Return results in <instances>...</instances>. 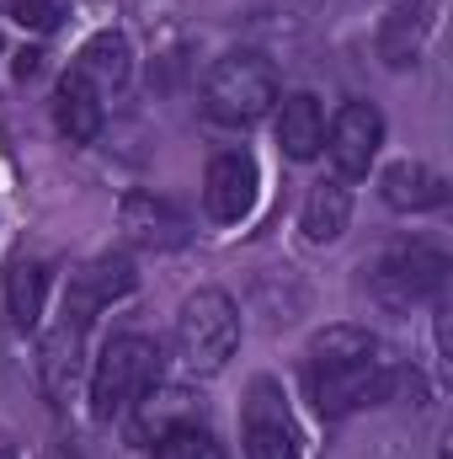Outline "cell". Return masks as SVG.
<instances>
[{
  "mask_svg": "<svg viewBox=\"0 0 453 459\" xmlns=\"http://www.w3.org/2000/svg\"><path fill=\"white\" fill-rule=\"evenodd\" d=\"M240 444H245V459H304L299 455L294 411L283 401V385L267 379V374L245 385V401H240Z\"/></svg>",
  "mask_w": 453,
  "mask_h": 459,
  "instance_id": "obj_7",
  "label": "cell"
},
{
  "mask_svg": "<svg viewBox=\"0 0 453 459\" xmlns=\"http://www.w3.org/2000/svg\"><path fill=\"white\" fill-rule=\"evenodd\" d=\"M0 54H5V38H0Z\"/></svg>",
  "mask_w": 453,
  "mask_h": 459,
  "instance_id": "obj_21",
  "label": "cell"
},
{
  "mask_svg": "<svg viewBox=\"0 0 453 459\" xmlns=\"http://www.w3.org/2000/svg\"><path fill=\"white\" fill-rule=\"evenodd\" d=\"M346 225H352V187H346L341 177L315 182V187L304 193V209H299L304 240H310V246H331V240L346 235Z\"/></svg>",
  "mask_w": 453,
  "mask_h": 459,
  "instance_id": "obj_15",
  "label": "cell"
},
{
  "mask_svg": "<svg viewBox=\"0 0 453 459\" xmlns=\"http://www.w3.org/2000/svg\"><path fill=\"white\" fill-rule=\"evenodd\" d=\"M70 70H81L97 91H123L128 86V75H133V48H128V38L123 32H97L81 54H75V65Z\"/></svg>",
  "mask_w": 453,
  "mask_h": 459,
  "instance_id": "obj_17",
  "label": "cell"
},
{
  "mask_svg": "<svg viewBox=\"0 0 453 459\" xmlns=\"http://www.w3.org/2000/svg\"><path fill=\"white\" fill-rule=\"evenodd\" d=\"M5 11H11V22H21L27 32H54V27L70 16L64 0H11Z\"/></svg>",
  "mask_w": 453,
  "mask_h": 459,
  "instance_id": "obj_19",
  "label": "cell"
},
{
  "mask_svg": "<svg viewBox=\"0 0 453 459\" xmlns=\"http://www.w3.org/2000/svg\"><path fill=\"white\" fill-rule=\"evenodd\" d=\"M117 230L139 251H176V246L192 240V220L160 193H128L123 209H117Z\"/></svg>",
  "mask_w": 453,
  "mask_h": 459,
  "instance_id": "obj_10",
  "label": "cell"
},
{
  "mask_svg": "<svg viewBox=\"0 0 453 459\" xmlns=\"http://www.w3.org/2000/svg\"><path fill=\"white\" fill-rule=\"evenodd\" d=\"M133 283H139V273H133V262H128L123 251L91 256L81 273H70L64 321H59V332L48 337V347H43V379H48V395H64V390H70V379H75V368H81L86 332L97 326V316H102L107 305H117V299L133 294Z\"/></svg>",
  "mask_w": 453,
  "mask_h": 459,
  "instance_id": "obj_2",
  "label": "cell"
},
{
  "mask_svg": "<svg viewBox=\"0 0 453 459\" xmlns=\"http://www.w3.org/2000/svg\"><path fill=\"white\" fill-rule=\"evenodd\" d=\"M144 449H150V459H225L219 438H214V428L203 422V411L155 428V433L144 438Z\"/></svg>",
  "mask_w": 453,
  "mask_h": 459,
  "instance_id": "obj_18",
  "label": "cell"
},
{
  "mask_svg": "<svg viewBox=\"0 0 453 459\" xmlns=\"http://www.w3.org/2000/svg\"><path fill=\"white\" fill-rule=\"evenodd\" d=\"M449 177L438 171V166H427V160H395V166H384V177H379V198L395 209V214H432V209H443L449 204Z\"/></svg>",
  "mask_w": 453,
  "mask_h": 459,
  "instance_id": "obj_12",
  "label": "cell"
},
{
  "mask_svg": "<svg viewBox=\"0 0 453 459\" xmlns=\"http://www.w3.org/2000/svg\"><path fill=\"white\" fill-rule=\"evenodd\" d=\"M384 150V113L373 102H341L337 117L326 123V155L341 182H363Z\"/></svg>",
  "mask_w": 453,
  "mask_h": 459,
  "instance_id": "obj_8",
  "label": "cell"
},
{
  "mask_svg": "<svg viewBox=\"0 0 453 459\" xmlns=\"http://www.w3.org/2000/svg\"><path fill=\"white\" fill-rule=\"evenodd\" d=\"M171 342H176V358H182L187 374H198V379L225 374L235 347H240V310H235V299L225 289H192L182 299V310H176Z\"/></svg>",
  "mask_w": 453,
  "mask_h": 459,
  "instance_id": "obj_5",
  "label": "cell"
},
{
  "mask_svg": "<svg viewBox=\"0 0 453 459\" xmlns=\"http://www.w3.org/2000/svg\"><path fill=\"white\" fill-rule=\"evenodd\" d=\"M256 193H261V166L251 150H219L203 171V209L214 225H240L251 220L256 209Z\"/></svg>",
  "mask_w": 453,
  "mask_h": 459,
  "instance_id": "obj_9",
  "label": "cell"
},
{
  "mask_svg": "<svg viewBox=\"0 0 453 459\" xmlns=\"http://www.w3.org/2000/svg\"><path fill=\"white\" fill-rule=\"evenodd\" d=\"M432 11H438V0H395L389 5V16L379 22V59H384V70H411L422 59V48L432 38V22H438Z\"/></svg>",
  "mask_w": 453,
  "mask_h": 459,
  "instance_id": "obj_11",
  "label": "cell"
},
{
  "mask_svg": "<svg viewBox=\"0 0 453 459\" xmlns=\"http://www.w3.org/2000/svg\"><path fill=\"white\" fill-rule=\"evenodd\" d=\"M449 273H453V262L443 246H432V240H395L373 262H363V289L384 310H411V305L443 299Z\"/></svg>",
  "mask_w": 453,
  "mask_h": 459,
  "instance_id": "obj_4",
  "label": "cell"
},
{
  "mask_svg": "<svg viewBox=\"0 0 453 459\" xmlns=\"http://www.w3.org/2000/svg\"><path fill=\"white\" fill-rule=\"evenodd\" d=\"M166 374V347L144 332H117L102 342L97 368H91V417L117 422L128 417Z\"/></svg>",
  "mask_w": 453,
  "mask_h": 459,
  "instance_id": "obj_3",
  "label": "cell"
},
{
  "mask_svg": "<svg viewBox=\"0 0 453 459\" xmlns=\"http://www.w3.org/2000/svg\"><path fill=\"white\" fill-rule=\"evenodd\" d=\"M395 390H400V368H395L389 347L368 326H326V332L310 337V347H304V395L326 422L384 406Z\"/></svg>",
  "mask_w": 453,
  "mask_h": 459,
  "instance_id": "obj_1",
  "label": "cell"
},
{
  "mask_svg": "<svg viewBox=\"0 0 453 459\" xmlns=\"http://www.w3.org/2000/svg\"><path fill=\"white\" fill-rule=\"evenodd\" d=\"M38 59H43L38 48H21V54H16V81H27V75H38Z\"/></svg>",
  "mask_w": 453,
  "mask_h": 459,
  "instance_id": "obj_20",
  "label": "cell"
},
{
  "mask_svg": "<svg viewBox=\"0 0 453 459\" xmlns=\"http://www.w3.org/2000/svg\"><path fill=\"white\" fill-rule=\"evenodd\" d=\"M272 128H278V150H283L288 160H299V166L326 150V108H321L315 91H288V97H278Z\"/></svg>",
  "mask_w": 453,
  "mask_h": 459,
  "instance_id": "obj_13",
  "label": "cell"
},
{
  "mask_svg": "<svg viewBox=\"0 0 453 459\" xmlns=\"http://www.w3.org/2000/svg\"><path fill=\"white\" fill-rule=\"evenodd\" d=\"M43 310H48V267L38 256H16L5 267V316L27 337L43 326Z\"/></svg>",
  "mask_w": 453,
  "mask_h": 459,
  "instance_id": "obj_16",
  "label": "cell"
},
{
  "mask_svg": "<svg viewBox=\"0 0 453 459\" xmlns=\"http://www.w3.org/2000/svg\"><path fill=\"white\" fill-rule=\"evenodd\" d=\"M278 108V70L251 54V48H235L225 59L209 65L203 75V113L225 128H251Z\"/></svg>",
  "mask_w": 453,
  "mask_h": 459,
  "instance_id": "obj_6",
  "label": "cell"
},
{
  "mask_svg": "<svg viewBox=\"0 0 453 459\" xmlns=\"http://www.w3.org/2000/svg\"><path fill=\"white\" fill-rule=\"evenodd\" d=\"M54 128H59L70 144H97L102 128H107L102 91H97L81 70H64L59 86H54Z\"/></svg>",
  "mask_w": 453,
  "mask_h": 459,
  "instance_id": "obj_14",
  "label": "cell"
}]
</instances>
